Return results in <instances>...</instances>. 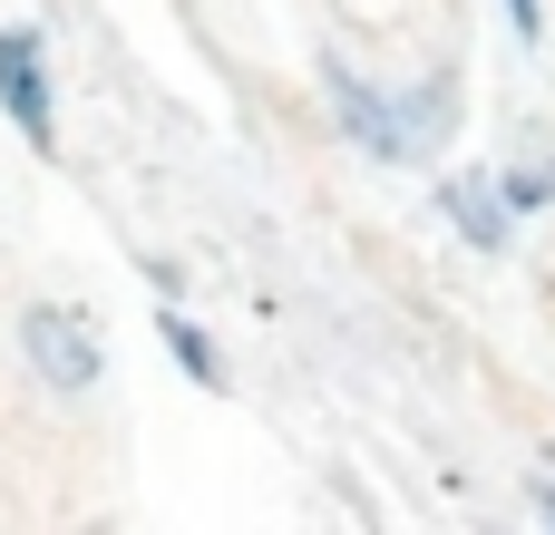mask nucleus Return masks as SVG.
I'll return each mask as SVG.
<instances>
[{
    "mask_svg": "<svg viewBox=\"0 0 555 535\" xmlns=\"http://www.w3.org/2000/svg\"><path fill=\"white\" fill-rule=\"evenodd\" d=\"M439 224H449V234H468L478 253H507V244H517L507 175H488V166H459V175H439Z\"/></svg>",
    "mask_w": 555,
    "mask_h": 535,
    "instance_id": "4",
    "label": "nucleus"
},
{
    "mask_svg": "<svg viewBox=\"0 0 555 535\" xmlns=\"http://www.w3.org/2000/svg\"><path fill=\"white\" fill-rule=\"evenodd\" d=\"M537 526H555V478H537Z\"/></svg>",
    "mask_w": 555,
    "mask_h": 535,
    "instance_id": "8",
    "label": "nucleus"
},
{
    "mask_svg": "<svg viewBox=\"0 0 555 535\" xmlns=\"http://www.w3.org/2000/svg\"><path fill=\"white\" fill-rule=\"evenodd\" d=\"M322 97H332V127H341V146H361L371 166H429L449 136H459V68H429V78H400V88H380V78H361L341 49H322Z\"/></svg>",
    "mask_w": 555,
    "mask_h": 535,
    "instance_id": "1",
    "label": "nucleus"
},
{
    "mask_svg": "<svg viewBox=\"0 0 555 535\" xmlns=\"http://www.w3.org/2000/svg\"><path fill=\"white\" fill-rule=\"evenodd\" d=\"M507 29H517V49H537L546 39V0H507Z\"/></svg>",
    "mask_w": 555,
    "mask_h": 535,
    "instance_id": "7",
    "label": "nucleus"
},
{
    "mask_svg": "<svg viewBox=\"0 0 555 535\" xmlns=\"http://www.w3.org/2000/svg\"><path fill=\"white\" fill-rule=\"evenodd\" d=\"M0 117L29 136V156H59V68L39 29H0Z\"/></svg>",
    "mask_w": 555,
    "mask_h": 535,
    "instance_id": "3",
    "label": "nucleus"
},
{
    "mask_svg": "<svg viewBox=\"0 0 555 535\" xmlns=\"http://www.w3.org/2000/svg\"><path fill=\"white\" fill-rule=\"evenodd\" d=\"M20 361H29V380H39L49 400H88V390L107 380L98 312H78V302H29V312H20Z\"/></svg>",
    "mask_w": 555,
    "mask_h": 535,
    "instance_id": "2",
    "label": "nucleus"
},
{
    "mask_svg": "<svg viewBox=\"0 0 555 535\" xmlns=\"http://www.w3.org/2000/svg\"><path fill=\"white\" fill-rule=\"evenodd\" d=\"M498 175H507V205H517V214L555 205V136H537V146H527L517 166H498Z\"/></svg>",
    "mask_w": 555,
    "mask_h": 535,
    "instance_id": "6",
    "label": "nucleus"
},
{
    "mask_svg": "<svg viewBox=\"0 0 555 535\" xmlns=\"http://www.w3.org/2000/svg\"><path fill=\"white\" fill-rule=\"evenodd\" d=\"M156 341H166V361L195 380V390H234V370H224V351H215V331L195 322V312H176V302H156Z\"/></svg>",
    "mask_w": 555,
    "mask_h": 535,
    "instance_id": "5",
    "label": "nucleus"
}]
</instances>
